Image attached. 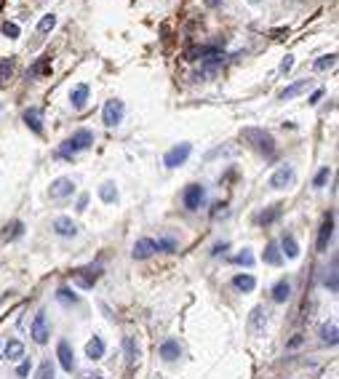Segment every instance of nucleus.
I'll return each mask as SVG.
<instances>
[{"label":"nucleus","instance_id":"1","mask_svg":"<svg viewBox=\"0 0 339 379\" xmlns=\"http://www.w3.org/2000/svg\"><path fill=\"white\" fill-rule=\"evenodd\" d=\"M91 144H94V131H88V128H78V131L72 134V137L67 139L59 150H56V155H59V158H72L75 152L88 150Z\"/></svg>","mask_w":339,"mask_h":379},{"label":"nucleus","instance_id":"2","mask_svg":"<svg viewBox=\"0 0 339 379\" xmlns=\"http://www.w3.org/2000/svg\"><path fill=\"white\" fill-rule=\"evenodd\" d=\"M243 139L251 142L264 158H275V139L264 128H243Z\"/></svg>","mask_w":339,"mask_h":379},{"label":"nucleus","instance_id":"3","mask_svg":"<svg viewBox=\"0 0 339 379\" xmlns=\"http://www.w3.org/2000/svg\"><path fill=\"white\" fill-rule=\"evenodd\" d=\"M30 337L35 344H46L48 337H51V326H48V318H46V310H38L35 318L30 323Z\"/></svg>","mask_w":339,"mask_h":379},{"label":"nucleus","instance_id":"4","mask_svg":"<svg viewBox=\"0 0 339 379\" xmlns=\"http://www.w3.org/2000/svg\"><path fill=\"white\" fill-rule=\"evenodd\" d=\"M123 115H126V104H123V99H107L104 101V110H101V120H104L107 128L118 126V123L123 120Z\"/></svg>","mask_w":339,"mask_h":379},{"label":"nucleus","instance_id":"5","mask_svg":"<svg viewBox=\"0 0 339 379\" xmlns=\"http://www.w3.org/2000/svg\"><path fill=\"white\" fill-rule=\"evenodd\" d=\"M182 203L187 211H198V208L206 203V190H203V184H187L182 192Z\"/></svg>","mask_w":339,"mask_h":379},{"label":"nucleus","instance_id":"6","mask_svg":"<svg viewBox=\"0 0 339 379\" xmlns=\"http://www.w3.org/2000/svg\"><path fill=\"white\" fill-rule=\"evenodd\" d=\"M190 152H193V144H190V142H182V144L171 147V150L163 155V163H166L168 168H179L182 163H187Z\"/></svg>","mask_w":339,"mask_h":379},{"label":"nucleus","instance_id":"7","mask_svg":"<svg viewBox=\"0 0 339 379\" xmlns=\"http://www.w3.org/2000/svg\"><path fill=\"white\" fill-rule=\"evenodd\" d=\"M264 329H267V310H264V304H257L248 313V334L251 337H262Z\"/></svg>","mask_w":339,"mask_h":379},{"label":"nucleus","instance_id":"8","mask_svg":"<svg viewBox=\"0 0 339 379\" xmlns=\"http://www.w3.org/2000/svg\"><path fill=\"white\" fill-rule=\"evenodd\" d=\"M331 238H334V214L329 211V214L323 217V224H320V230H318V240H315V248L323 254L326 248H329Z\"/></svg>","mask_w":339,"mask_h":379},{"label":"nucleus","instance_id":"9","mask_svg":"<svg viewBox=\"0 0 339 379\" xmlns=\"http://www.w3.org/2000/svg\"><path fill=\"white\" fill-rule=\"evenodd\" d=\"M101 275V267H80L72 273V280H75L80 288H94V283L99 280Z\"/></svg>","mask_w":339,"mask_h":379},{"label":"nucleus","instance_id":"10","mask_svg":"<svg viewBox=\"0 0 339 379\" xmlns=\"http://www.w3.org/2000/svg\"><path fill=\"white\" fill-rule=\"evenodd\" d=\"M72 192H75V182L67 179V177H59L56 182H51V187H48V195L54 198V200H64V198L72 195Z\"/></svg>","mask_w":339,"mask_h":379},{"label":"nucleus","instance_id":"11","mask_svg":"<svg viewBox=\"0 0 339 379\" xmlns=\"http://www.w3.org/2000/svg\"><path fill=\"white\" fill-rule=\"evenodd\" d=\"M152 254H158V246H155V240H152V238H139V240L134 243V248H131V257L137 259V262L150 259Z\"/></svg>","mask_w":339,"mask_h":379},{"label":"nucleus","instance_id":"12","mask_svg":"<svg viewBox=\"0 0 339 379\" xmlns=\"http://www.w3.org/2000/svg\"><path fill=\"white\" fill-rule=\"evenodd\" d=\"M291 182H294V168L291 166H280L278 171L270 177V187L273 190H286Z\"/></svg>","mask_w":339,"mask_h":379},{"label":"nucleus","instance_id":"13","mask_svg":"<svg viewBox=\"0 0 339 379\" xmlns=\"http://www.w3.org/2000/svg\"><path fill=\"white\" fill-rule=\"evenodd\" d=\"M56 355H59V363H61V369H64V371L75 369V355H72V347H70L67 339H61V342L56 344Z\"/></svg>","mask_w":339,"mask_h":379},{"label":"nucleus","instance_id":"14","mask_svg":"<svg viewBox=\"0 0 339 379\" xmlns=\"http://www.w3.org/2000/svg\"><path fill=\"white\" fill-rule=\"evenodd\" d=\"M270 297H273V302H275V304L289 302V299H291V280H289V278L278 280V283L273 286V291H270Z\"/></svg>","mask_w":339,"mask_h":379},{"label":"nucleus","instance_id":"15","mask_svg":"<svg viewBox=\"0 0 339 379\" xmlns=\"http://www.w3.org/2000/svg\"><path fill=\"white\" fill-rule=\"evenodd\" d=\"M179 355H182V344H179L177 339H166V342L160 344V358L166 360V363L179 360Z\"/></svg>","mask_w":339,"mask_h":379},{"label":"nucleus","instance_id":"16","mask_svg":"<svg viewBox=\"0 0 339 379\" xmlns=\"http://www.w3.org/2000/svg\"><path fill=\"white\" fill-rule=\"evenodd\" d=\"M54 233L61 235V238H72V235H78V224L72 222L70 217H56L54 219Z\"/></svg>","mask_w":339,"mask_h":379},{"label":"nucleus","instance_id":"17","mask_svg":"<svg viewBox=\"0 0 339 379\" xmlns=\"http://www.w3.org/2000/svg\"><path fill=\"white\" fill-rule=\"evenodd\" d=\"M262 262H264V264H273V267L283 264V254H280L278 243H273V240H270L267 246H264V251H262Z\"/></svg>","mask_w":339,"mask_h":379},{"label":"nucleus","instance_id":"18","mask_svg":"<svg viewBox=\"0 0 339 379\" xmlns=\"http://www.w3.org/2000/svg\"><path fill=\"white\" fill-rule=\"evenodd\" d=\"M3 358L5 360H21L24 358V344H21L19 339H8V342L3 344Z\"/></svg>","mask_w":339,"mask_h":379},{"label":"nucleus","instance_id":"19","mask_svg":"<svg viewBox=\"0 0 339 379\" xmlns=\"http://www.w3.org/2000/svg\"><path fill=\"white\" fill-rule=\"evenodd\" d=\"M86 358L88 360H101L104 358V339L101 337H91L86 342Z\"/></svg>","mask_w":339,"mask_h":379},{"label":"nucleus","instance_id":"20","mask_svg":"<svg viewBox=\"0 0 339 379\" xmlns=\"http://www.w3.org/2000/svg\"><path fill=\"white\" fill-rule=\"evenodd\" d=\"M233 288H238L243 294H251L257 288V278L248 273H238V275H233Z\"/></svg>","mask_w":339,"mask_h":379},{"label":"nucleus","instance_id":"21","mask_svg":"<svg viewBox=\"0 0 339 379\" xmlns=\"http://www.w3.org/2000/svg\"><path fill=\"white\" fill-rule=\"evenodd\" d=\"M280 254H286L289 259L299 257V243H297V238H294L291 233H283V238H280Z\"/></svg>","mask_w":339,"mask_h":379},{"label":"nucleus","instance_id":"22","mask_svg":"<svg viewBox=\"0 0 339 379\" xmlns=\"http://www.w3.org/2000/svg\"><path fill=\"white\" fill-rule=\"evenodd\" d=\"M70 101H72L75 110H83V107H86V101H88V86H86V83H78V86L72 88Z\"/></svg>","mask_w":339,"mask_h":379},{"label":"nucleus","instance_id":"23","mask_svg":"<svg viewBox=\"0 0 339 379\" xmlns=\"http://www.w3.org/2000/svg\"><path fill=\"white\" fill-rule=\"evenodd\" d=\"M280 214H283V208H280V203H273V206H267L262 214H259V224H262V227H270V224H273L275 219L280 217Z\"/></svg>","mask_w":339,"mask_h":379},{"label":"nucleus","instance_id":"24","mask_svg":"<svg viewBox=\"0 0 339 379\" xmlns=\"http://www.w3.org/2000/svg\"><path fill=\"white\" fill-rule=\"evenodd\" d=\"M337 323H334V320H331V323H323V326H320V342H323V344H329V347H334V344L339 342V337H337Z\"/></svg>","mask_w":339,"mask_h":379},{"label":"nucleus","instance_id":"25","mask_svg":"<svg viewBox=\"0 0 339 379\" xmlns=\"http://www.w3.org/2000/svg\"><path fill=\"white\" fill-rule=\"evenodd\" d=\"M307 86H310V78H304V80H297V83H291V86H286L283 91H280V99H294V96H299L302 91H307Z\"/></svg>","mask_w":339,"mask_h":379},{"label":"nucleus","instance_id":"26","mask_svg":"<svg viewBox=\"0 0 339 379\" xmlns=\"http://www.w3.org/2000/svg\"><path fill=\"white\" fill-rule=\"evenodd\" d=\"M24 123L32 128L35 134H43V123H40V110L38 107H30V110H24Z\"/></svg>","mask_w":339,"mask_h":379},{"label":"nucleus","instance_id":"27","mask_svg":"<svg viewBox=\"0 0 339 379\" xmlns=\"http://www.w3.org/2000/svg\"><path fill=\"white\" fill-rule=\"evenodd\" d=\"M123 350H126V363L134 366V363H137V358H139V344H137V339H134V337H126V339H123Z\"/></svg>","mask_w":339,"mask_h":379},{"label":"nucleus","instance_id":"28","mask_svg":"<svg viewBox=\"0 0 339 379\" xmlns=\"http://www.w3.org/2000/svg\"><path fill=\"white\" fill-rule=\"evenodd\" d=\"M217 54H222L217 46H198L187 51V59H206V56H217Z\"/></svg>","mask_w":339,"mask_h":379},{"label":"nucleus","instance_id":"29","mask_svg":"<svg viewBox=\"0 0 339 379\" xmlns=\"http://www.w3.org/2000/svg\"><path fill=\"white\" fill-rule=\"evenodd\" d=\"M99 198H101L104 203H115V200H118V190H115V184H112V182H104V184L99 187Z\"/></svg>","mask_w":339,"mask_h":379},{"label":"nucleus","instance_id":"30","mask_svg":"<svg viewBox=\"0 0 339 379\" xmlns=\"http://www.w3.org/2000/svg\"><path fill=\"white\" fill-rule=\"evenodd\" d=\"M54 374H56L54 360H43V363L38 366V374H35V379H54Z\"/></svg>","mask_w":339,"mask_h":379},{"label":"nucleus","instance_id":"31","mask_svg":"<svg viewBox=\"0 0 339 379\" xmlns=\"http://www.w3.org/2000/svg\"><path fill=\"white\" fill-rule=\"evenodd\" d=\"M233 262L240 264V267H251V264H254V251H251V248H243V251H238L233 257Z\"/></svg>","mask_w":339,"mask_h":379},{"label":"nucleus","instance_id":"32","mask_svg":"<svg viewBox=\"0 0 339 379\" xmlns=\"http://www.w3.org/2000/svg\"><path fill=\"white\" fill-rule=\"evenodd\" d=\"M329 177H331V168H329V166H323L318 174H315L313 187H315V190H323V187H326V182H329Z\"/></svg>","mask_w":339,"mask_h":379},{"label":"nucleus","instance_id":"33","mask_svg":"<svg viewBox=\"0 0 339 379\" xmlns=\"http://www.w3.org/2000/svg\"><path fill=\"white\" fill-rule=\"evenodd\" d=\"M56 299H59L61 304H78V294H72L67 286H61L59 291H56Z\"/></svg>","mask_w":339,"mask_h":379},{"label":"nucleus","instance_id":"34","mask_svg":"<svg viewBox=\"0 0 339 379\" xmlns=\"http://www.w3.org/2000/svg\"><path fill=\"white\" fill-rule=\"evenodd\" d=\"M334 64H337V54H329V56H320V59L315 61V70H331Z\"/></svg>","mask_w":339,"mask_h":379},{"label":"nucleus","instance_id":"35","mask_svg":"<svg viewBox=\"0 0 339 379\" xmlns=\"http://www.w3.org/2000/svg\"><path fill=\"white\" fill-rule=\"evenodd\" d=\"M54 24H56V16H54V14H46L40 21H38V32H48V30H54Z\"/></svg>","mask_w":339,"mask_h":379},{"label":"nucleus","instance_id":"36","mask_svg":"<svg viewBox=\"0 0 339 379\" xmlns=\"http://www.w3.org/2000/svg\"><path fill=\"white\" fill-rule=\"evenodd\" d=\"M0 30H3V35L11 38V40H16V38H19V24H14V21H3V27H0Z\"/></svg>","mask_w":339,"mask_h":379},{"label":"nucleus","instance_id":"37","mask_svg":"<svg viewBox=\"0 0 339 379\" xmlns=\"http://www.w3.org/2000/svg\"><path fill=\"white\" fill-rule=\"evenodd\" d=\"M323 283H326V288H329L331 294H337V259H334V264H331V273L326 275Z\"/></svg>","mask_w":339,"mask_h":379},{"label":"nucleus","instance_id":"38","mask_svg":"<svg viewBox=\"0 0 339 379\" xmlns=\"http://www.w3.org/2000/svg\"><path fill=\"white\" fill-rule=\"evenodd\" d=\"M158 251H177V240L174 238H160V240H155Z\"/></svg>","mask_w":339,"mask_h":379},{"label":"nucleus","instance_id":"39","mask_svg":"<svg viewBox=\"0 0 339 379\" xmlns=\"http://www.w3.org/2000/svg\"><path fill=\"white\" fill-rule=\"evenodd\" d=\"M21 233H24V224L14 222V224H11V230H5V240H14V238H19Z\"/></svg>","mask_w":339,"mask_h":379},{"label":"nucleus","instance_id":"40","mask_svg":"<svg viewBox=\"0 0 339 379\" xmlns=\"http://www.w3.org/2000/svg\"><path fill=\"white\" fill-rule=\"evenodd\" d=\"M27 374H30V360H27V358H21V360H19V369H16V377H19V379H24Z\"/></svg>","mask_w":339,"mask_h":379},{"label":"nucleus","instance_id":"41","mask_svg":"<svg viewBox=\"0 0 339 379\" xmlns=\"http://www.w3.org/2000/svg\"><path fill=\"white\" fill-rule=\"evenodd\" d=\"M43 70H48V59H40V61H38V64H35V67H32V70H30V78H38V75H40Z\"/></svg>","mask_w":339,"mask_h":379},{"label":"nucleus","instance_id":"42","mask_svg":"<svg viewBox=\"0 0 339 379\" xmlns=\"http://www.w3.org/2000/svg\"><path fill=\"white\" fill-rule=\"evenodd\" d=\"M11 70H14V61H11V59L0 61V83L5 80V72H8V75H11Z\"/></svg>","mask_w":339,"mask_h":379},{"label":"nucleus","instance_id":"43","mask_svg":"<svg viewBox=\"0 0 339 379\" xmlns=\"http://www.w3.org/2000/svg\"><path fill=\"white\" fill-rule=\"evenodd\" d=\"M80 379H104V374L101 371H83Z\"/></svg>","mask_w":339,"mask_h":379},{"label":"nucleus","instance_id":"44","mask_svg":"<svg viewBox=\"0 0 339 379\" xmlns=\"http://www.w3.org/2000/svg\"><path fill=\"white\" fill-rule=\"evenodd\" d=\"M291 67H294V56H286V59L280 61V72H289Z\"/></svg>","mask_w":339,"mask_h":379},{"label":"nucleus","instance_id":"45","mask_svg":"<svg viewBox=\"0 0 339 379\" xmlns=\"http://www.w3.org/2000/svg\"><path fill=\"white\" fill-rule=\"evenodd\" d=\"M302 339H304L302 334H297V337H291V339H289V344H286V347H289V350H291V347H299V344H302Z\"/></svg>","mask_w":339,"mask_h":379},{"label":"nucleus","instance_id":"46","mask_svg":"<svg viewBox=\"0 0 339 379\" xmlns=\"http://www.w3.org/2000/svg\"><path fill=\"white\" fill-rule=\"evenodd\" d=\"M320 99H323V88H318V91H315L313 96H310V104H318Z\"/></svg>","mask_w":339,"mask_h":379},{"label":"nucleus","instance_id":"47","mask_svg":"<svg viewBox=\"0 0 339 379\" xmlns=\"http://www.w3.org/2000/svg\"><path fill=\"white\" fill-rule=\"evenodd\" d=\"M219 3H222V0H206V5H208V8H217Z\"/></svg>","mask_w":339,"mask_h":379},{"label":"nucleus","instance_id":"48","mask_svg":"<svg viewBox=\"0 0 339 379\" xmlns=\"http://www.w3.org/2000/svg\"><path fill=\"white\" fill-rule=\"evenodd\" d=\"M248 3H259V0H248Z\"/></svg>","mask_w":339,"mask_h":379}]
</instances>
